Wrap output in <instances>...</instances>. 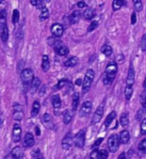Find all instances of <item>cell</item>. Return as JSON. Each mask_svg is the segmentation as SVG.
Here are the masks:
<instances>
[{"mask_svg":"<svg viewBox=\"0 0 146 159\" xmlns=\"http://www.w3.org/2000/svg\"><path fill=\"white\" fill-rule=\"evenodd\" d=\"M94 77H95L94 71L92 69H88L86 72L85 78H84L83 83H82V91H83V93H87L88 91L90 90V88H91V85H92V83L93 82Z\"/></svg>","mask_w":146,"mask_h":159,"instance_id":"6da1fadb","label":"cell"},{"mask_svg":"<svg viewBox=\"0 0 146 159\" xmlns=\"http://www.w3.org/2000/svg\"><path fill=\"white\" fill-rule=\"evenodd\" d=\"M120 139L119 136L114 134L112 135L109 140H108V147H109V150L110 152L112 153H115L117 152V150L119 149V146H120Z\"/></svg>","mask_w":146,"mask_h":159,"instance_id":"7a4b0ae2","label":"cell"},{"mask_svg":"<svg viewBox=\"0 0 146 159\" xmlns=\"http://www.w3.org/2000/svg\"><path fill=\"white\" fill-rule=\"evenodd\" d=\"M33 72L31 69H24L21 73V79L24 85H28L30 83H32L33 80L34 79L33 78Z\"/></svg>","mask_w":146,"mask_h":159,"instance_id":"3957f363","label":"cell"},{"mask_svg":"<svg viewBox=\"0 0 146 159\" xmlns=\"http://www.w3.org/2000/svg\"><path fill=\"white\" fill-rule=\"evenodd\" d=\"M86 140V131L84 130H81L73 137V143L76 147L82 148L85 145Z\"/></svg>","mask_w":146,"mask_h":159,"instance_id":"277c9868","label":"cell"},{"mask_svg":"<svg viewBox=\"0 0 146 159\" xmlns=\"http://www.w3.org/2000/svg\"><path fill=\"white\" fill-rule=\"evenodd\" d=\"M117 72V64L115 61H110V63L106 66L105 69V74L106 77L110 78H115Z\"/></svg>","mask_w":146,"mask_h":159,"instance_id":"5b68a950","label":"cell"},{"mask_svg":"<svg viewBox=\"0 0 146 159\" xmlns=\"http://www.w3.org/2000/svg\"><path fill=\"white\" fill-rule=\"evenodd\" d=\"M108 157H109V152L106 150L94 149L91 153L90 159H107Z\"/></svg>","mask_w":146,"mask_h":159,"instance_id":"8992f818","label":"cell"},{"mask_svg":"<svg viewBox=\"0 0 146 159\" xmlns=\"http://www.w3.org/2000/svg\"><path fill=\"white\" fill-rule=\"evenodd\" d=\"M73 143V135L72 133H68L62 141V147L64 150H69Z\"/></svg>","mask_w":146,"mask_h":159,"instance_id":"52a82bcc","label":"cell"},{"mask_svg":"<svg viewBox=\"0 0 146 159\" xmlns=\"http://www.w3.org/2000/svg\"><path fill=\"white\" fill-rule=\"evenodd\" d=\"M54 47H55V50L57 52V54L61 55V56H65L69 52L68 49L66 47L65 45H63L61 42H58V41L56 42Z\"/></svg>","mask_w":146,"mask_h":159,"instance_id":"ba28073f","label":"cell"},{"mask_svg":"<svg viewBox=\"0 0 146 159\" xmlns=\"http://www.w3.org/2000/svg\"><path fill=\"white\" fill-rule=\"evenodd\" d=\"M51 33L53 34V36L57 37H60L62 36L63 32H64V28L63 27L59 24V23H55L51 26Z\"/></svg>","mask_w":146,"mask_h":159,"instance_id":"9c48e42d","label":"cell"},{"mask_svg":"<svg viewBox=\"0 0 146 159\" xmlns=\"http://www.w3.org/2000/svg\"><path fill=\"white\" fill-rule=\"evenodd\" d=\"M92 104L91 101H85L82 106H81V111H80V115L81 117H86L88 114L91 113L92 112Z\"/></svg>","mask_w":146,"mask_h":159,"instance_id":"30bf717a","label":"cell"},{"mask_svg":"<svg viewBox=\"0 0 146 159\" xmlns=\"http://www.w3.org/2000/svg\"><path fill=\"white\" fill-rule=\"evenodd\" d=\"M102 115H103V106L101 105L100 106L97 107L93 114L92 119V124H96L98 122H100V120L102 119Z\"/></svg>","mask_w":146,"mask_h":159,"instance_id":"8fae6325","label":"cell"},{"mask_svg":"<svg viewBox=\"0 0 146 159\" xmlns=\"http://www.w3.org/2000/svg\"><path fill=\"white\" fill-rule=\"evenodd\" d=\"M21 135H22V128L19 124L15 123L13 128V132H12V140L14 142H18L21 140Z\"/></svg>","mask_w":146,"mask_h":159,"instance_id":"7c38bea8","label":"cell"},{"mask_svg":"<svg viewBox=\"0 0 146 159\" xmlns=\"http://www.w3.org/2000/svg\"><path fill=\"white\" fill-rule=\"evenodd\" d=\"M34 138H33V134L31 133H27L25 137H24V140H23V145L25 147H32L34 145Z\"/></svg>","mask_w":146,"mask_h":159,"instance_id":"4fadbf2b","label":"cell"},{"mask_svg":"<svg viewBox=\"0 0 146 159\" xmlns=\"http://www.w3.org/2000/svg\"><path fill=\"white\" fill-rule=\"evenodd\" d=\"M135 82V71L133 66H130L128 74H127V78H126V85L128 86H132L133 83Z\"/></svg>","mask_w":146,"mask_h":159,"instance_id":"5bb4252c","label":"cell"},{"mask_svg":"<svg viewBox=\"0 0 146 159\" xmlns=\"http://www.w3.org/2000/svg\"><path fill=\"white\" fill-rule=\"evenodd\" d=\"M10 154H11L13 159H22L23 155H24V152H23L22 147L15 146V148L12 150V152H11Z\"/></svg>","mask_w":146,"mask_h":159,"instance_id":"9a60e30c","label":"cell"},{"mask_svg":"<svg viewBox=\"0 0 146 159\" xmlns=\"http://www.w3.org/2000/svg\"><path fill=\"white\" fill-rule=\"evenodd\" d=\"M119 139H120V142H121V143H122V144H127V143L129 142V140H130L129 132L126 130H122V131L120 133Z\"/></svg>","mask_w":146,"mask_h":159,"instance_id":"2e32d148","label":"cell"},{"mask_svg":"<svg viewBox=\"0 0 146 159\" xmlns=\"http://www.w3.org/2000/svg\"><path fill=\"white\" fill-rule=\"evenodd\" d=\"M115 117H116V112H115V111H113L112 112H110V114L107 116V117H106V119H105V122H104V126H105L106 128L110 127V124L115 120Z\"/></svg>","mask_w":146,"mask_h":159,"instance_id":"e0dca14e","label":"cell"},{"mask_svg":"<svg viewBox=\"0 0 146 159\" xmlns=\"http://www.w3.org/2000/svg\"><path fill=\"white\" fill-rule=\"evenodd\" d=\"M39 110H40V104L38 101H34L33 104V107H32V111H31V117H35L38 112H39Z\"/></svg>","mask_w":146,"mask_h":159,"instance_id":"ac0fdd59","label":"cell"},{"mask_svg":"<svg viewBox=\"0 0 146 159\" xmlns=\"http://www.w3.org/2000/svg\"><path fill=\"white\" fill-rule=\"evenodd\" d=\"M120 123L121 124V126L123 128H126L129 124V117H128V113L127 112H124L122 113L121 117H120Z\"/></svg>","mask_w":146,"mask_h":159,"instance_id":"d6986e66","label":"cell"},{"mask_svg":"<svg viewBox=\"0 0 146 159\" xmlns=\"http://www.w3.org/2000/svg\"><path fill=\"white\" fill-rule=\"evenodd\" d=\"M81 13L79 10H75L73 11V14L70 15V23L71 24H76L81 19Z\"/></svg>","mask_w":146,"mask_h":159,"instance_id":"ffe728a7","label":"cell"},{"mask_svg":"<svg viewBox=\"0 0 146 159\" xmlns=\"http://www.w3.org/2000/svg\"><path fill=\"white\" fill-rule=\"evenodd\" d=\"M79 62V59L76 56H73V57L69 58L68 60H67L64 62V65L67 67H73L74 65H76Z\"/></svg>","mask_w":146,"mask_h":159,"instance_id":"44dd1931","label":"cell"},{"mask_svg":"<svg viewBox=\"0 0 146 159\" xmlns=\"http://www.w3.org/2000/svg\"><path fill=\"white\" fill-rule=\"evenodd\" d=\"M0 37L3 42H6L9 38V30L7 26L4 27L3 28L0 29Z\"/></svg>","mask_w":146,"mask_h":159,"instance_id":"7402d4cb","label":"cell"},{"mask_svg":"<svg viewBox=\"0 0 146 159\" xmlns=\"http://www.w3.org/2000/svg\"><path fill=\"white\" fill-rule=\"evenodd\" d=\"M96 15V11L93 9L88 8L85 10L84 12V17L86 20H92V18H94V16Z\"/></svg>","mask_w":146,"mask_h":159,"instance_id":"603a6c76","label":"cell"},{"mask_svg":"<svg viewBox=\"0 0 146 159\" xmlns=\"http://www.w3.org/2000/svg\"><path fill=\"white\" fill-rule=\"evenodd\" d=\"M72 107L73 111H76L79 106V102H80V94L79 93H74L72 97Z\"/></svg>","mask_w":146,"mask_h":159,"instance_id":"cb8c5ba5","label":"cell"},{"mask_svg":"<svg viewBox=\"0 0 146 159\" xmlns=\"http://www.w3.org/2000/svg\"><path fill=\"white\" fill-rule=\"evenodd\" d=\"M62 105V101H61V98L58 94H55L53 97H52V106L53 107L56 109L60 108Z\"/></svg>","mask_w":146,"mask_h":159,"instance_id":"d4e9b609","label":"cell"},{"mask_svg":"<svg viewBox=\"0 0 146 159\" xmlns=\"http://www.w3.org/2000/svg\"><path fill=\"white\" fill-rule=\"evenodd\" d=\"M42 70L44 72H47L50 68V60L47 55H44L42 58Z\"/></svg>","mask_w":146,"mask_h":159,"instance_id":"484cf974","label":"cell"},{"mask_svg":"<svg viewBox=\"0 0 146 159\" xmlns=\"http://www.w3.org/2000/svg\"><path fill=\"white\" fill-rule=\"evenodd\" d=\"M72 118H73V112L69 110L66 111L64 116H63V122L65 124H68L72 121Z\"/></svg>","mask_w":146,"mask_h":159,"instance_id":"4316f807","label":"cell"},{"mask_svg":"<svg viewBox=\"0 0 146 159\" xmlns=\"http://www.w3.org/2000/svg\"><path fill=\"white\" fill-rule=\"evenodd\" d=\"M40 82L41 81L38 78H34V79L33 80V82L31 83V91L32 92H35L38 88V87L40 85Z\"/></svg>","mask_w":146,"mask_h":159,"instance_id":"83f0119b","label":"cell"},{"mask_svg":"<svg viewBox=\"0 0 146 159\" xmlns=\"http://www.w3.org/2000/svg\"><path fill=\"white\" fill-rule=\"evenodd\" d=\"M125 98L126 100L129 101L131 99V95H132V93H133V88H132V86H128L126 85V88H125Z\"/></svg>","mask_w":146,"mask_h":159,"instance_id":"f1b7e54d","label":"cell"},{"mask_svg":"<svg viewBox=\"0 0 146 159\" xmlns=\"http://www.w3.org/2000/svg\"><path fill=\"white\" fill-rule=\"evenodd\" d=\"M49 17V10L46 7H43L41 9V14L39 15V20L40 21H44Z\"/></svg>","mask_w":146,"mask_h":159,"instance_id":"f546056e","label":"cell"},{"mask_svg":"<svg viewBox=\"0 0 146 159\" xmlns=\"http://www.w3.org/2000/svg\"><path fill=\"white\" fill-rule=\"evenodd\" d=\"M123 4H125L124 1H121V0H115V1L113 2V4H112L113 10L116 11L118 9H120L122 7Z\"/></svg>","mask_w":146,"mask_h":159,"instance_id":"4dcf8cb0","label":"cell"},{"mask_svg":"<svg viewBox=\"0 0 146 159\" xmlns=\"http://www.w3.org/2000/svg\"><path fill=\"white\" fill-rule=\"evenodd\" d=\"M101 52L106 56H110V55L112 54V48L109 45H103L101 49Z\"/></svg>","mask_w":146,"mask_h":159,"instance_id":"1f68e13d","label":"cell"},{"mask_svg":"<svg viewBox=\"0 0 146 159\" xmlns=\"http://www.w3.org/2000/svg\"><path fill=\"white\" fill-rule=\"evenodd\" d=\"M132 2H133V4H134V9H135V10L138 11V12H140V11L142 10V9H143V4H142V2L139 1V0H133Z\"/></svg>","mask_w":146,"mask_h":159,"instance_id":"d6a6232c","label":"cell"},{"mask_svg":"<svg viewBox=\"0 0 146 159\" xmlns=\"http://www.w3.org/2000/svg\"><path fill=\"white\" fill-rule=\"evenodd\" d=\"M19 18H20V13L18 11V9H14L13 10V14H12V22L15 24L17 23L19 21Z\"/></svg>","mask_w":146,"mask_h":159,"instance_id":"836d02e7","label":"cell"},{"mask_svg":"<svg viewBox=\"0 0 146 159\" xmlns=\"http://www.w3.org/2000/svg\"><path fill=\"white\" fill-rule=\"evenodd\" d=\"M145 108L139 109V111H138V112H137V114H136V117H135L136 120H137V121L141 120L142 117L145 116Z\"/></svg>","mask_w":146,"mask_h":159,"instance_id":"e575fe53","label":"cell"},{"mask_svg":"<svg viewBox=\"0 0 146 159\" xmlns=\"http://www.w3.org/2000/svg\"><path fill=\"white\" fill-rule=\"evenodd\" d=\"M139 150L140 152L146 153V139L143 140L139 145Z\"/></svg>","mask_w":146,"mask_h":159,"instance_id":"d590c367","label":"cell"},{"mask_svg":"<svg viewBox=\"0 0 146 159\" xmlns=\"http://www.w3.org/2000/svg\"><path fill=\"white\" fill-rule=\"evenodd\" d=\"M140 132L141 135H146V117L144 118V120L141 123V126H140Z\"/></svg>","mask_w":146,"mask_h":159,"instance_id":"8d00e7d4","label":"cell"},{"mask_svg":"<svg viewBox=\"0 0 146 159\" xmlns=\"http://www.w3.org/2000/svg\"><path fill=\"white\" fill-rule=\"evenodd\" d=\"M22 117H23V112H14L13 118L15 120L20 121V120H22Z\"/></svg>","mask_w":146,"mask_h":159,"instance_id":"74e56055","label":"cell"},{"mask_svg":"<svg viewBox=\"0 0 146 159\" xmlns=\"http://www.w3.org/2000/svg\"><path fill=\"white\" fill-rule=\"evenodd\" d=\"M98 22H97V21H93V22L91 23V25L89 26V27H88L87 31L90 32H92L93 30H95L97 27H98Z\"/></svg>","mask_w":146,"mask_h":159,"instance_id":"f35d334b","label":"cell"},{"mask_svg":"<svg viewBox=\"0 0 146 159\" xmlns=\"http://www.w3.org/2000/svg\"><path fill=\"white\" fill-rule=\"evenodd\" d=\"M140 45H141V50H142V51H144V52L146 51V33L145 34H144L143 37H142Z\"/></svg>","mask_w":146,"mask_h":159,"instance_id":"ab89813d","label":"cell"},{"mask_svg":"<svg viewBox=\"0 0 146 159\" xmlns=\"http://www.w3.org/2000/svg\"><path fill=\"white\" fill-rule=\"evenodd\" d=\"M43 121L44 123L47 125V124H50L51 123V117L50 114L48 113H45L44 116H43Z\"/></svg>","mask_w":146,"mask_h":159,"instance_id":"60d3db41","label":"cell"},{"mask_svg":"<svg viewBox=\"0 0 146 159\" xmlns=\"http://www.w3.org/2000/svg\"><path fill=\"white\" fill-rule=\"evenodd\" d=\"M102 140H103V138H98L97 140H96L95 142H94V144L92 145V149L94 150V149H97V147L101 145V143L102 142Z\"/></svg>","mask_w":146,"mask_h":159,"instance_id":"b9f144b4","label":"cell"},{"mask_svg":"<svg viewBox=\"0 0 146 159\" xmlns=\"http://www.w3.org/2000/svg\"><path fill=\"white\" fill-rule=\"evenodd\" d=\"M68 80L66 79H62L60 80L58 82V83L57 84V86H56V88H63V87L65 86L66 84L68 83Z\"/></svg>","mask_w":146,"mask_h":159,"instance_id":"7bdbcfd3","label":"cell"},{"mask_svg":"<svg viewBox=\"0 0 146 159\" xmlns=\"http://www.w3.org/2000/svg\"><path fill=\"white\" fill-rule=\"evenodd\" d=\"M141 101H142V105L144 106H146V90L141 94Z\"/></svg>","mask_w":146,"mask_h":159,"instance_id":"ee69618b","label":"cell"},{"mask_svg":"<svg viewBox=\"0 0 146 159\" xmlns=\"http://www.w3.org/2000/svg\"><path fill=\"white\" fill-rule=\"evenodd\" d=\"M113 78H108V77H106L105 76V78H103V83H104V85H110V83L113 82Z\"/></svg>","mask_w":146,"mask_h":159,"instance_id":"f6af8a7d","label":"cell"},{"mask_svg":"<svg viewBox=\"0 0 146 159\" xmlns=\"http://www.w3.org/2000/svg\"><path fill=\"white\" fill-rule=\"evenodd\" d=\"M136 22H137V16H136L135 12H132L131 16V25H134L136 23Z\"/></svg>","mask_w":146,"mask_h":159,"instance_id":"bcb514c9","label":"cell"},{"mask_svg":"<svg viewBox=\"0 0 146 159\" xmlns=\"http://www.w3.org/2000/svg\"><path fill=\"white\" fill-rule=\"evenodd\" d=\"M32 156H33V158H38V157H39V151H38V149H35V150H33V152H32Z\"/></svg>","mask_w":146,"mask_h":159,"instance_id":"7dc6e473","label":"cell"},{"mask_svg":"<svg viewBox=\"0 0 146 159\" xmlns=\"http://www.w3.org/2000/svg\"><path fill=\"white\" fill-rule=\"evenodd\" d=\"M56 42H57V40H55L53 37H49V38H48V43H49L50 45H51V46H54Z\"/></svg>","mask_w":146,"mask_h":159,"instance_id":"c3c4849f","label":"cell"},{"mask_svg":"<svg viewBox=\"0 0 146 159\" xmlns=\"http://www.w3.org/2000/svg\"><path fill=\"white\" fill-rule=\"evenodd\" d=\"M77 6H78L79 8H81V9H82V8L86 7L87 5H86V4L85 2L81 1V2H78V4H77Z\"/></svg>","mask_w":146,"mask_h":159,"instance_id":"681fc988","label":"cell"},{"mask_svg":"<svg viewBox=\"0 0 146 159\" xmlns=\"http://www.w3.org/2000/svg\"><path fill=\"white\" fill-rule=\"evenodd\" d=\"M118 159H128V157H127V155L126 154V152H122V153H121V155L119 156Z\"/></svg>","mask_w":146,"mask_h":159,"instance_id":"f907efd6","label":"cell"},{"mask_svg":"<svg viewBox=\"0 0 146 159\" xmlns=\"http://www.w3.org/2000/svg\"><path fill=\"white\" fill-rule=\"evenodd\" d=\"M82 83H83V82H82V80H81V78H78V79L75 81V84L78 85V86H81V84H82Z\"/></svg>","mask_w":146,"mask_h":159,"instance_id":"816d5d0a","label":"cell"},{"mask_svg":"<svg viewBox=\"0 0 146 159\" xmlns=\"http://www.w3.org/2000/svg\"><path fill=\"white\" fill-rule=\"evenodd\" d=\"M38 2V1H31V4H32V5H34V6H37Z\"/></svg>","mask_w":146,"mask_h":159,"instance_id":"f5cc1de1","label":"cell"},{"mask_svg":"<svg viewBox=\"0 0 146 159\" xmlns=\"http://www.w3.org/2000/svg\"><path fill=\"white\" fill-rule=\"evenodd\" d=\"M35 129H36L35 130H36L37 135H40V131H39V129H38V127H36Z\"/></svg>","mask_w":146,"mask_h":159,"instance_id":"db71d44e","label":"cell"},{"mask_svg":"<svg viewBox=\"0 0 146 159\" xmlns=\"http://www.w3.org/2000/svg\"><path fill=\"white\" fill-rule=\"evenodd\" d=\"M144 87H145V88L146 89V78L145 79V82H144Z\"/></svg>","mask_w":146,"mask_h":159,"instance_id":"11a10c76","label":"cell"},{"mask_svg":"<svg viewBox=\"0 0 146 159\" xmlns=\"http://www.w3.org/2000/svg\"><path fill=\"white\" fill-rule=\"evenodd\" d=\"M37 159H44V158H37Z\"/></svg>","mask_w":146,"mask_h":159,"instance_id":"9f6ffc18","label":"cell"}]
</instances>
